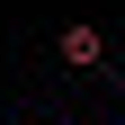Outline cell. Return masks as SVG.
Instances as JSON below:
<instances>
[{
  "instance_id": "1",
  "label": "cell",
  "mask_w": 125,
  "mask_h": 125,
  "mask_svg": "<svg viewBox=\"0 0 125 125\" xmlns=\"http://www.w3.org/2000/svg\"><path fill=\"white\" fill-rule=\"evenodd\" d=\"M62 62H72V72H98L107 62V36L98 27H62Z\"/></svg>"
}]
</instances>
